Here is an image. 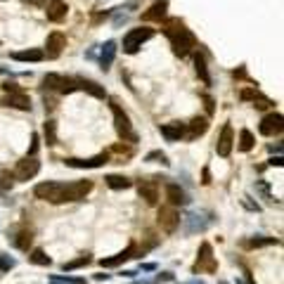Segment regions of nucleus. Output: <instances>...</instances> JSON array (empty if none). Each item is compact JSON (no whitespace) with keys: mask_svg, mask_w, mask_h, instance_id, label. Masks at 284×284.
<instances>
[{"mask_svg":"<svg viewBox=\"0 0 284 284\" xmlns=\"http://www.w3.org/2000/svg\"><path fill=\"white\" fill-rule=\"evenodd\" d=\"M50 284H86L83 279H74V277H52Z\"/></svg>","mask_w":284,"mask_h":284,"instance_id":"nucleus-37","label":"nucleus"},{"mask_svg":"<svg viewBox=\"0 0 284 284\" xmlns=\"http://www.w3.org/2000/svg\"><path fill=\"white\" fill-rule=\"evenodd\" d=\"M31 241H33V232L31 230H19L17 235H14V239H12V244L17 249H22V251H29V247H31Z\"/></svg>","mask_w":284,"mask_h":284,"instance_id":"nucleus-22","label":"nucleus"},{"mask_svg":"<svg viewBox=\"0 0 284 284\" xmlns=\"http://www.w3.org/2000/svg\"><path fill=\"white\" fill-rule=\"evenodd\" d=\"M29 260H31L33 266H50L52 260H50V256L43 251V249H33L31 256H29Z\"/></svg>","mask_w":284,"mask_h":284,"instance_id":"nucleus-29","label":"nucleus"},{"mask_svg":"<svg viewBox=\"0 0 284 284\" xmlns=\"http://www.w3.org/2000/svg\"><path fill=\"white\" fill-rule=\"evenodd\" d=\"M270 244H277L275 237H260V239H249L247 249H260V247H270Z\"/></svg>","mask_w":284,"mask_h":284,"instance_id":"nucleus-33","label":"nucleus"},{"mask_svg":"<svg viewBox=\"0 0 284 284\" xmlns=\"http://www.w3.org/2000/svg\"><path fill=\"white\" fill-rule=\"evenodd\" d=\"M190 137L194 140V137H199V135H204L206 130H209V118H204V116H194L190 121Z\"/></svg>","mask_w":284,"mask_h":284,"instance_id":"nucleus-21","label":"nucleus"},{"mask_svg":"<svg viewBox=\"0 0 284 284\" xmlns=\"http://www.w3.org/2000/svg\"><path fill=\"white\" fill-rule=\"evenodd\" d=\"M90 260H93V258H90V256H88V253H86V256H78V258H74V260H69V263H64V266H62V270H64V272L78 270V268L88 266V263H90Z\"/></svg>","mask_w":284,"mask_h":284,"instance_id":"nucleus-28","label":"nucleus"},{"mask_svg":"<svg viewBox=\"0 0 284 284\" xmlns=\"http://www.w3.org/2000/svg\"><path fill=\"white\" fill-rule=\"evenodd\" d=\"M90 190H93V180H78V182H71V185H64L62 201H80V199H86Z\"/></svg>","mask_w":284,"mask_h":284,"instance_id":"nucleus-5","label":"nucleus"},{"mask_svg":"<svg viewBox=\"0 0 284 284\" xmlns=\"http://www.w3.org/2000/svg\"><path fill=\"white\" fill-rule=\"evenodd\" d=\"M74 90H78V86H76V78H62V86H59V90H57V93L69 95V93H74Z\"/></svg>","mask_w":284,"mask_h":284,"instance_id":"nucleus-34","label":"nucleus"},{"mask_svg":"<svg viewBox=\"0 0 284 284\" xmlns=\"http://www.w3.org/2000/svg\"><path fill=\"white\" fill-rule=\"evenodd\" d=\"M14 266H17V263H14V258H10V256H3V253H0V272L12 270Z\"/></svg>","mask_w":284,"mask_h":284,"instance_id":"nucleus-36","label":"nucleus"},{"mask_svg":"<svg viewBox=\"0 0 284 284\" xmlns=\"http://www.w3.org/2000/svg\"><path fill=\"white\" fill-rule=\"evenodd\" d=\"M201 178H204V180H201L204 185H209V182H211V173H209V168H204V173H201Z\"/></svg>","mask_w":284,"mask_h":284,"instance_id":"nucleus-42","label":"nucleus"},{"mask_svg":"<svg viewBox=\"0 0 284 284\" xmlns=\"http://www.w3.org/2000/svg\"><path fill=\"white\" fill-rule=\"evenodd\" d=\"M282 128H284V118H282V114H268L263 121H260V135H279L282 133Z\"/></svg>","mask_w":284,"mask_h":284,"instance_id":"nucleus-9","label":"nucleus"},{"mask_svg":"<svg viewBox=\"0 0 284 284\" xmlns=\"http://www.w3.org/2000/svg\"><path fill=\"white\" fill-rule=\"evenodd\" d=\"M107 161H109V154L102 152V154L93 156V159H64V164L71 168H99V166H105Z\"/></svg>","mask_w":284,"mask_h":284,"instance_id":"nucleus-11","label":"nucleus"},{"mask_svg":"<svg viewBox=\"0 0 284 284\" xmlns=\"http://www.w3.org/2000/svg\"><path fill=\"white\" fill-rule=\"evenodd\" d=\"M107 185L111 187V190H128L133 182H130L126 175H116V173H111V175H107Z\"/></svg>","mask_w":284,"mask_h":284,"instance_id":"nucleus-26","label":"nucleus"},{"mask_svg":"<svg viewBox=\"0 0 284 284\" xmlns=\"http://www.w3.org/2000/svg\"><path fill=\"white\" fill-rule=\"evenodd\" d=\"M253 107L256 109H268V107H272V99H268V97H263L260 93H253Z\"/></svg>","mask_w":284,"mask_h":284,"instance_id":"nucleus-35","label":"nucleus"},{"mask_svg":"<svg viewBox=\"0 0 284 284\" xmlns=\"http://www.w3.org/2000/svg\"><path fill=\"white\" fill-rule=\"evenodd\" d=\"M3 88H5V93H22V88H19L17 83H10V80L3 83Z\"/></svg>","mask_w":284,"mask_h":284,"instance_id":"nucleus-40","label":"nucleus"},{"mask_svg":"<svg viewBox=\"0 0 284 284\" xmlns=\"http://www.w3.org/2000/svg\"><path fill=\"white\" fill-rule=\"evenodd\" d=\"M156 222H159V228L164 230V232H175V228H178L180 222V216L178 211L171 209V206H164V209H159V213H156Z\"/></svg>","mask_w":284,"mask_h":284,"instance_id":"nucleus-7","label":"nucleus"},{"mask_svg":"<svg viewBox=\"0 0 284 284\" xmlns=\"http://www.w3.org/2000/svg\"><path fill=\"white\" fill-rule=\"evenodd\" d=\"M253 133L251 130H241L239 133V149L241 152H249V149H253Z\"/></svg>","mask_w":284,"mask_h":284,"instance_id":"nucleus-31","label":"nucleus"},{"mask_svg":"<svg viewBox=\"0 0 284 284\" xmlns=\"http://www.w3.org/2000/svg\"><path fill=\"white\" fill-rule=\"evenodd\" d=\"M232 145H235V130H232V126H230V124H225V126H222V130H220V137H218V145H216L218 156H230Z\"/></svg>","mask_w":284,"mask_h":284,"instance_id":"nucleus-10","label":"nucleus"},{"mask_svg":"<svg viewBox=\"0 0 284 284\" xmlns=\"http://www.w3.org/2000/svg\"><path fill=\"white\" fill-rule=\"evenodd\" d=\"M194 71L201 80H204V86H211V74H209V67H206V59L201 55L194 57Z\"/></svg>","mask_w":284,"mask_h":284,"instance_id":"nucleus-24","label":"nucleus"},{"mask_svg":"<svg viewBox=\"0 0 284 284\" xmlns=\"http://www.w3.org/2000/svg\"><path fill=\"white\" fill-rule=\"evenodd\" d=\"M171 38V45H173V52L178 57H185V55H190L192 50L197 48V38H194V33L190 31V29H180L178 33H173V36H168Z\"/></svg>","mask_w":284,"mask_h":284,"instance_id":"nucleus-3","label":"nucleus"},{"mask_svg":"<svg viewBox=\"0 0 284 284\" xmlns=\"http://www.w3.org/2000/svg\"><path fill=\"white\" fill-rule=\"evenodd\" d=\"M45 48H48V57H52V59H55V57H59V55H62V50L67 48V36H64V33H59V31L50 33Z\"/></svg>","mask_w":284,"mask_h":284,"instance_id":"nucleus-13","label":"nucleus"},{"mask_svg":"<svg viewBox=\"0 0 284 284\" xmlns=\"http://www.w3.org/2000/svg\"><path fill=\"white\" fill-rule=\"evenodd\" d=\"M182 26H185V24H182V19H178V17L166 19V24H164V33H166V36H173V33H178Z\"/></svg>","mask_w":284,"mask_h":284,"instance_id":"nucleus-30","label":"nucleus"},{"mask_svg":"<svg viewBox=\"0 0 284 284\" xmlns=\"http://www.w3.org/2000/svg\"><path fill=\"white\" fill-rule=\"evenodd\" d=\"M133 253H135V244H128L124 251H118L116 256H111V258H102L99 263H102V268H116V266H121L124 260L133 258Z\"/></svg>","mask_w":284,"mask_h":284,"instance_id":"nucleus-17","label":"nucleus"},{"mask_svg":"<svg viewBox=\"0 0 284 284\" xmlns=\"http://www.w3.org/2000/svg\"><path fill=\"white\" fill-rule=\"evenodd\" d=\"M284 161H282V156H275V159H270V166H282Z\"/></svg>","mask_w":284,"mask_h":284,"instance_id":"nucleus-44","label":"nucleus"},{"mask_svg":"<svg viewBox=\"0 0 284 284\" xmlns=\"http://www.w3.org/2000/svg\"><path fill=\"white\" fill-rule=\"evenodd\" d=\"M45 14H48L50 22H64L69 14V5L64 3V0H50L48 5H45Z\"/></svg>","mask_w":284,"mask_h":284,"instance_id":"nucleus-12","label":"nucleus"},{"mask_svg":"<svg viewBox=\"0 0 284 284\" xmlns=\"http://www.w3.org/2000/svg\"><path fill=\"white\" fill-rule=\"evenodd\" d=\"M166 12H168V0H154L147 12H142V19L145 22H161L166 17Z\"/></svg>","mask_w":284,"mask_h":284,"instance_id":"nucleus-14","label":"nucleus"},{"mask_svg":"<svg viewBox=\"0 0 284 284\" xmlns=\"http://www.w3.org/2000/svg\"><path fill=\"white\" fill-rule=\"evenodd\" d=\"M3 105L12 107V109L29 111L31 109V99H29V95H24V93H7V97L3 99Z\"/></svg>","mask_w":284,"mask_h":284,"instance_id":"nucleus-16","label":"nucleus"},{"mask_svg":"<svg viewBox=\"0 0 284 284\" xmlns=\"http://www.w3.org/2000/svg\"><path fill=\"white\" fill-rule=\"evenodd\" d=\"M204 105H206V111H209V114H213V111H216V105H213V99H211L209 95H204Z\"/></svg>","mask_w":284,"mask_h":284,"instance_id":"nucleus-41","label":"nucleus"},{"mask_svg":"<svg viewBox=\"0 0 284 284\" xmlns=\"http://www.w3.org/2000/svg\"><path fill=\"white\" fill-rule=\"evenodd\" d=\"M29 152H31V156L38 152V135H33V145H31V149H29Z\"/></svg>","mask_w":284,"mask_h":284,"instance_id":"nucleus-43","label":"nucleus"},{"mask_svg":"<svg viewBox=\"0 0 284 284\" xmlns=\"http://www.w3.org/2000/svg\"><path fill=\"white\" fill-rule=\"evenodd\" d=\"M216 272L218 266H216V260H213V249H211L209 241H204L201 244V249H199V256H197V263H194V272Z\"/></svg>","mask_w":284,"mask_h":284,"instance_id":"nucleus-6","label":"nucleus"},{"mask_svg":"<svg viewBox=\"0 0 284 284\" xmlns=\"http://www.w3.org/2000/svg\"><path fill=\"white\" fill-rule=\"evenodd\" d=\"M190 284H204V282H190Z\"/></svg>","mask_w":284,"mask_h":284,"instance_id":"nucleus-46","label":"nucleus"},{"mask_svg":"<svg viewBox=\"0 0 284 284\" xmlns=\"http://www.w3.org/2000/svg\"><path fill=\"white\" fill-rule=\"evenodd\" d=\"M62 78H64V76H59V74H45L43 86L48 88V90H59V86H62Z\"/></svg>","mask_w":284,"mask_h":284,"instance_id":"nucleus-32","label":"nucleus"},{"mask_svg":"<svg viewBox=\"0 0 284 284\" xmlns=\"http://www.w3.org/2000/svg\"><path fill=\"white\" fill-rule=\"evenodd\" d=\"M149 38H154V29L149 26H140V29H130L124 36V52L126 55H135Z\"/></svg>","mask_w":284,"mask_h":284,"instance_id":"nucleus-2","label":"nucleus"},{"mask_svg":"<svg viewBox=\"0 0 284 284\" xmlns=\"http://www.w3.org/2000/svg\"><path fill=\"white\" fill-rule=\"evenodd\" d=\"M114 57H116V43L114 40H107L105 48H102V57H99V64H102V69H109V64L114 62Z\"/></svg>","mask_w":284,"mask_h":284,"instance_id":"nucleus-23","label":"nucleus"},{"mask_svg":"<svg viewBox=\"0 0 284 284\" xmlns=\"http://www.w3.org/2000/svg\"><path fill=\"white\" fill-rule=\"evenodd\" d=\"M166 197H168V201L173 206H178V204H185V192L180 190V185H166Z\"/></svg>","mask_w":284,"mask_h":284,"instance_id":"nucleus-25","label":"nucleus"},{"mask_svg":"<svg viewBox=\"0 0 284 284\" xmlns=\"http://www.w3.org/2000/svg\"><path fill=\"white\" fill-rule=\"evenodd\" d=\"M161 135L166 137L168 142H178L180 137L185 135V126H182V124H166V126H161Z\"/></svg>","mask_w":284,"mask_h":284,"instance_id":"nucleus-19","label":"nucleus"},{"mask_svg":"<svg viewBox=\"0 0 284 284\" xmlns=\"http://www.w3.org/2000/svg\"><path fill=\"white\" fill-rule=\"evenodd\" d=\"M114 154H124V156H130L133 154V147H126V145H114V149H111Z\"/></svg>","mask_w":284,"mask_h":284,"instance_id":"nucleus-39","label":"nucleus"},{"mask_svg":"<svg viewBox=\"0 0 284 284\" xmlns=\"http://www.w3.org/2000/svg\"><path fill=\"white\" fill-rule=\"evenodd\" d=\"M76 86L80 88V90H86L88 95H93V97H105V88L99 86V83H95V80H90V78H76Z\"/></svg>","mask_w":284,"mask_h":284,"instance_id":"nucleus-18","label":"nucleus"},{"mask_svg":"<svg viewBox=\"0 0 284 284\" xmlns=\"http://www.w3.org/2000/svg\"><path fill=\"white\" fill-rule=\"evenodd\" d=\"M38 171H40V161H36L33 156H26L24 161H19L17 168H14V178L17 180H31L38 175Z\"/></svg>","mask_w":284,"mask_h":284,"instance_id":"nucleus-8","label":"nucleus"},{"mask_svg":"<svg viewBox=\"0 0 284 284\" xmlns=\"http://www.w3.org/2000/svg\"><path fill=\"white\" fill-rule=\"evenodd\" d=\"M12 59H17V62H43L45 59V52L43 50H22V52H14Z\"/></svg>","mask_w":284,"mask_h":284,"instance_id":"nucleus-20","label":"nucleus"},{"mask_svg":"<svg viewBox=\"0 0 284 284\" xmlns=\"http://www.w3.org/2000/svg\"><path fill=\"white\" fill-rule=\"evenodd\" d=\"M109 107H111V114H114V126H116L118 135L124 137V140H128L130 145L137 142V135H135V130H133V124H130V116L121 109V105H118L116 99H109Z\"/></svg>","mask_w":284,"mask_h":284,"instance_id":"nucleus-1","label":"nucleus"},{"mask_svg":"<svg viewBox=\"0 0 284 284\" xmlns=\"http://www.w3.org/2000/svg\"><path fill=\"white\" fill-rule=\"evenodd\" d=\"M137 190H140V197L145 199L149 206H156V204H159V187H156L154 180H142Z\"/></svg>","mask_w":284,"mask_h":284,"instance_id":"nucleus-15","label":"nucleus"},{"mask_svg":"<svg viewBox=\"0 0 284 284\" xmlns=\"http://www.w3.org/2000/svg\"><path fill=\"white\" fill-rule=\"evenodd\" d=\"M62 192H64L62 182H52V180H48V182L36 185L33 194H36L40 201H50V204H64V201H62Z\"/></svg>","mask_w":284,"mask_h":284,"instance_id":"nucleus-4","label":"nucleus"},{"mask_svg":"<svg viewBox=\"0 0 284 284\" xmlns=\"http://www.w3.org/2000/svg\"><path fill=\"white\" fill-rule=\"evenodd\" d=\"M43 135H45V142H48L50 147H55V145H57V124H55V121H45Z\"/></svg>","mask_w":284,"mask_h":284,"instance_id":"nucleus-27","label":"nucleus"},{"mask_svg":"<svg viewBox=\"0 0 284 284\" xmlns=\"http://www.w3.org/2000/svg\"><path fill=\"white\" fill-rule=\"evenodd\" d=\"M145 161H159V164H168L166 154L164 152H149L147 156H145Z\"/></svg>","mask_w":284,"mask_h":284,"instance_id":"nucleus-38","label":"nucleus"},{"mask_svg":"<svg viewBox=\"0 0 284 284\" xmlns=\"http://www.w3.org/2000/svg\"><path fill=\"white\" fill-rule=\"evenodd\" d=\"M137 284H154V282H137Z\"/></svg>","mask_w":284,"mask_h":284,"instance_id":"nucleus-45","label":"nucleus"}]
</instances>
